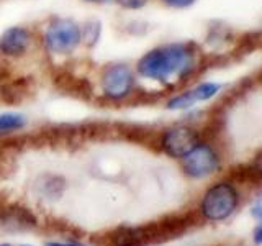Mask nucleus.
<instances>
[{
  "instance_id": "f257e3e1",
  "label": "nucleus",
  "mask_w": 262,
  "mask_h": 246,
  "mask_svg": "<svg viewBox=\"0 0 262 246\" xmlns=\"http://www.w3.org/2000/svg\"><path fill=\"white\" fill-rule=\"evenodd\" d=\"M199 49L190 43L158 46L139 57L136 72L144 79L170 84L192 76L199 68Z\"/></svg>"
},
{
  "instance_id": "f03ea898",
  "label": "nucleus",
  "mask_w": 262,
  "mask_h": 246,
  "mask_svg": "<svg viewBox=\"0 0 262 246\" xmlns=\"http://www.w3.org/2000/svg\"><path fill=\"white\" fill-rule=\"evenodd\" d=\"M202 212L196 210L185 212V213H174V215H166L158 221L144 225L147 235H149L151 244H161L166 243L172 238H177L185 233L188 228L199 225L202 221Z\"/></svg>"
},
{
  "instance_id": "7ed1b4c3",
  "label": "nucleus",
  "mask_w": 262,
  "mask_h": 246,
  "mask_svg": "<svg viewBox=\"0 0 262 246\" xmlns=\"http://www.w3.org/2000/svg\"><path fill=\"white\" fill-rule=\"evenodd\" d=\"M237 207V192L228 182H216L203 195L202 215L208 220L218 221L228 218Z\"/></svg>"
},
{
  "instance_id": "20e7f679",
  "label": "nucleus",
  "mask_w": 262,
  "mask_h": 246,
  "mask_svg": "<svg viewBox=\"0 0 262 246\" xmlns=\"http://www.w3.org/2000/svg\"><path fill=\"white\" fill-rule=\"evenodd\" d=\"M82 41V30L72 20H54L45 33V46L53 54H68Z\"/></svg>"
},
{
  "instance_id": "39448f33",
  "label": "nucleus",
  "mask_w": 262,
  "mask_h": 246,
  "mask_svg": "<svg viewBox=\"0 0 262 246\" xmlns=\"http://www.w3.org/2000/svg\"><path fill=\"white\" fill-rule=\"evenodd\" d=\"M220 166V158L208 143H196L182 158V169L187 176L202 179L213 174Z\"/></svg>"
},
{
  "instance_id": "423d86ee",
  "label": "nucleus",
  "mask_w": 262,
  "mask_h": 246,
  "mask_svg": "<svg viewBox=\"0 0 262 246\" xmlns=\"http://www.w3.org/2000/svg\"><path fill=\"white\" fill-rule=\"evenodd\" d=\"M135 86V74L125 64H113L102 76L103 95L110 100H121L131 94Z\"/></svg>"
},
{
  "instance_id": "0eeeda50",
  "label": "nucleus",
  "mask_w": 262,
  "mask_h": 246,
  "mask_svg": "<svg viewBox=\"0 0 262 246\" xmlns=\"http://www.w3.org/2000/svg\"><path fill=\"white\" fill-rule=\"evenodd\" d=\"M199 143V135L190 127H174L162 133L159 139V148L170 158L182 159L184 156Z\"/></svg>"
},
{
  "instance_id": "6e6552de",
  "label": "nucleus",
  "mask_w": 262,
  "mask_h": 246,
  "mask_svg": "<svg viewBox=\"0 0 262 246\" xmlns=\"http://www.w3.org/2000/svg\"><path fill=\"white\" fill-rule=\"evenodd\" d=\"M92 241L100 246H147V244H151L149 236H147L144 227L112 228V230H106V232L94 235Z\"/></svg>"
},
{
  "instance_id": "1a4fd4ad",
  "label": "nucleus",
  "mask_w": 262,
  "mask_h": 246,
  "mask_svg": "<svg viewBox=\"0 0 262 246\" xmlns=\"http://www.w3.org/2000/svg\"><path fill=\"white\" fill-rule=\"evenodd\" d=\"M31 45V33L23 27H12L0 36V53L8 57H20Z\"/></svg>"
},
{
  "instance_id": "9d476101",
  "label": "nucleus",
  "mask_w": 262,
  "mask_h": 246,
  "mask_svg": "<svg viewBox=\"0 0 262 246\" xmlns=\"http://www.w3.org/2000/svg\"><path fill=\"white\" fill-rule=\"evenodd\" d=\"M0 223L8 230H31L36 227V217L21 205H7L0 217Z\"/></svg>"
},
{
  "instance_id": "9b49d317",
  "label": "nucleus",
  "mask_w": 262,
  "mask_h": 246,
  "mask_svg": "<svg viewBox=\"0 0 262 246\" xmlns=\"http://www.w3.org/2000/svg\"><path fill=\"white\" fill-rule=\"evenodd\" d=\"M27 127V117L16 112L0 115V135H8Z\"/></svg>"
},
{
  "instance_id": "f8f14e48",
  "label": "nucleus",
  "mask_w": 262,
  "mask_h": 246,
  "mask_svg": "<svg viewBox=\"0 0 262 246\" xmlns=\"http://www.w3.org/2000/svg\"><path fill=\"white\" fill-rule=\"evenodd\" d=\"M221 90V86L216 84V82H200L199 86H195L193 89H190V92L193 102H205V100H210L211 97H215L218 92Z\"/></svg>"
},
{
  "instance_id": "ddd939ff",
  "label": "nucleus",
  "mask_w": 262,
  "mask_h": 246,
  "mask_svg": "<svg viewBox=\"0 0 262 246\" xmlns=\"http://www.w3.org/2000/svg\"><path fill=\"white\" fill-rule=\"evenodd\" d=\"M46 227L56 233H62V235H68V236H79L82 233L77 227H74L72 223H69V221H64L61 218H49L46 221Z\"/></svg>"
},
{
  "instance_id": "4468645a",
  "label": "nucleus",
  "mask_w": 262,
  "mask_h": 246,
  "mask_svg": "<svg viewBox=\"0 0 262 246\" xmlns=\"http://www.w3.org/2000/svg\"><path fill=\"white\" fill-rule=\"evenodd\" d=\"M192 105H195L193 98H192L190 92L185 90V92H180L172 98H169L167 109H170V110H187V109H190Z\"/></svg>"
},
{
  "instance_id": "2eb2a0df",
  "label": "nucleus",
  "mask_w": 262,
  "mask_h": 246,
  "mask_svg": "<svg viewBox=\"0 0 262 246\" xmlns=\"http://www.w3.org/2000/svg\"><path fill=\"white\" fill-rule=\"evenodd\" d=\"M25 92H27V89H25L20 82H12V84H8V86L4 87L2 97L5 98L7 102H18L23 98Z\"/></svg>"
},
{
  "instance_id": "dca6fc26",
  "label": "nucleus",
  "mask_w": 262,
  "mask_h": 246,
  "mask_svg": "<svg viewBox=\"0 0 262 246\" xmlns=\"http://www.w3.org/2000/svg\"><path fill=\"white\" fill-rule=\"evenodd\" d=\"M95 31H100V25L98 23H94V27H92ZM97 38H98V33H92V30H90V25L89 27H85V31L82 33V39H87V43L89 45H94L95 41H97Z\"/></svg>"
},
{
  "instance_id": "f3484780",
  "label": "nucleus",
  "mask_w": 262,
  "mask_h": 246,
  "mask_svg": "<svg viewBox=\"0 0 262 246\" xmlns=\"http://www.w3.org/2000/svg\"><path fill=\"white\" fill-rule=\"evenodd\" d=\"M117 4L123 8H128V10H138L147 4V0H117Z\"/></svg>"
},
{
  "instance_id": "a211bd4d",
  "label": "nucleus",
  "mask_w": 262,
  "mask_h": 246,
  "mask_svg": "<svg viewBox=\"0 0 262 246\" xmlns=\"http://www.w3.org/2000/svg\"><path fill=\"white\" fill-rule=\"evenodd\" d=\"M164 5L167 7H172V8H187L193 5L196 0H161Z\"/></svg>"
},
{
  "instance_id": "6ab92c4d",
  "label": "nucleus",
  "mask_w": 262,
  "mask_h": 246,
  "mask_svg": "<svg viewBox=\"0 0 262 246\" xmlns=\"http://www.w3.org/2000/svg\"><path fill=\"white\" fill-rule=\"evenodd\" d=\"M254 215L257 218H260V205H256V209H254Z\"/></svg>"
},
{
  "instance_id": "aec40b11",
  "label": "nucleus",
  "mask_w": 262,
  "mask_h": 246,
  "mask_svg": "<svg viewBox=\"0 0 262 246\" xmlns=\"http://www.w3.org/2000/svg\"><path fill=\"white\" fill-rule=\"evenodd\" d=\"M256 241H257V243H260V227L256 230Z\"/></svg>"
},
{
  "instance_id": "412c9836",
  "label": "nucleus",
  "mask_w": 262,
  "mask_h": 246,
  "mask_svg": "<svg viewBox=\"0 0 262 246\" xmlns=\"http://www.w3.org/2000/svg\"><path fill=\"white\" fill-rule=\"evenodd\" d=\"M48 246H69V244H59V243H51V244H48Z\"/></svg>"
},
{
  "instance_id": "4be33fe9",
  "label": "nucleus",
  "mask_w": 262,
  "mask_h": 246,
  "mask_svg": "<svg viewBox=\"0 0 262 246\" xmlns=\"http://www.w3.org/2000/svg\"><path fill=\"white\" fill-rule=\"evenodd\" d=\"M87 2H105V0H87Z\"/></svg>"
},
{
  "instance_id": "5701e85b",
  "label": "nucleus",
  "mask_w": 262,
  "mask_h": 246,
  "mask_svg": "<svg viewBox=\"0 0 262 246\" xmlns=\"http://www.w3.org/2000/svg\"><path fill=\"white\" fill-rule=\"evenodd\" d=\"M0 246H10V244H0Z\"/></svg>"
},
{
  "instance_id": "b1692460",
  "label": "nucleus",
  "mask_w": 262,
  "mask_h": 246,
  "mask_svg": "<svg viewBox=\"0 0 262 246\" xmlns=\"http://www.w3.org/2000/svg\"><path fill=\"white\" fill-rule=\"evenodd\" d=\"M23 246H30V244H23Z\"/></svg>"
}]
</instances>
